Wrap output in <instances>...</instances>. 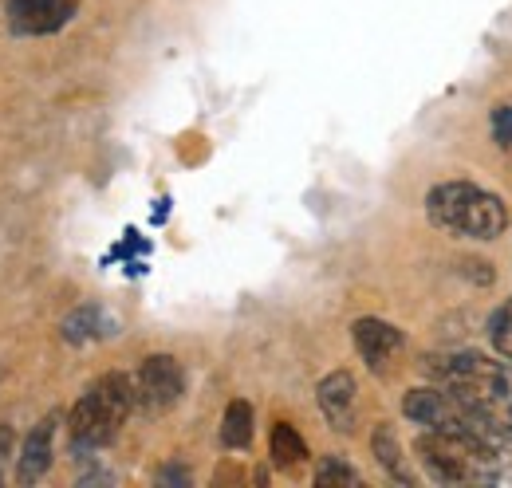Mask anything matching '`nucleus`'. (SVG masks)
<instances>
[{"instance_id":"obj_1","label":"nucleus","mask_w":512,"mask_h":488,"mask_svg":"<svg viewBox=\"0 0 512 488\" xmlns=\"http://www.w3.org/2000/svg\"><path fill=\"white\" fill-rule=\"evenodd\" d=\"M426 374H434L453 390L497 441H512V363H497L481 351H453L422 359Z\"/></svg>"},{"instance_id":"obj_2","label":"nucleus","mask_w":512,"mask_h":488,"mask_svg":"<svg viewBox=\"0 0 512 488\" xmlns=\"http://www.w3.org/2000/svg\"><path fill=\"white\" fill-rule=\"evenodd\" d=\"M414 453L438 485H485L501 477L497 441H485L477 433L430 429L414 441Z\"/></svg>"},{"instance_id":"obj_3","label":"nucleus","mask_w":512,"mask_h":488,"mask_svg":"<svg viewBox=\"0 0 512 488\" xmlns=\"http://www.w3.org/2000/svg\"><path fill=\"white\" fill-rule=\"evenodd\" d=\"M426 213L434 225H442L446 233L457 237H473V241H493L509 229V209L497 193L481 189L473 182H446L434 185L426 197Z\"/></svg>"},{"instance_id":"obj_4","label":"nucleus","mask_w":512,"mask_h":488,"mask_svg":"<svg viewBox=\"0 0 512 488\" xmlns=\"http://www.w3.org/2000/svg\"><path fill=\"white\" fill-rule=\"evenodd\" d=\"M134 410V382L127 374H103L87 386V394L75 402L71 418H67V433L71 445L79 449H103L119 437V426Z\"/></svg>"},{"instance_id":"obj_5","label":"nucleus","mask_w":512,"mask_h":488,"mask_svg":"<svg viewBox=\"0 0 512 488\" xmlns=\"http://www.w3.org/2000/svg\"><path fill=\"white\" fill-rule=\"evenodd\" d=\"M182 390H186V374H182L178 359H170V355H150L134 374V402L154 414L170 410L182 398Z\"/></svg>"},{"instance_id":"obj_6","label":"nucleus","mask_w":512,"mask_h":488,"mask_svg":"<svg viewBox=\"0 0 512 488\" xmlns=\"http://www.w3.org/2000/svg\"><path fill=\"white\" fill-rule=\"evenodd\" d=\"M8 8V28L20 36H44V32H60L71 12L75 0H4Z\"/></svg>"},{"instance_id":"obj_7","label":"nucleus","mask_w":512,"mask_h":488,"mask_svg":"<svg viewBox=\"0 0 512 488\" xmlns=\"http://www.w3.org/2000/svg\"><path fill=\"white\" fill-rule=\"evenodd\" d=\"M351 331H355V347H359L363 363L371 366V370H379V374L402 351V331L383 323V319H359Z\"/></svg>"},{"instance_id":"obj_8","label":"nucleus","mask_w":512,"mask_h":488,"mask_svg":"<svg viewBox=\"0 0 512 488\" xmlns=\"http://www.w3.org/2000/svg\"><path fill=\"white\" fill-rule=\"evenodd\" d=\"M320 410L323 418L331 422L335 429H347L355 426V378L347 374V370H335V374H327L320 382Z\"/></svg>"},{"instance_id":"obj_9","label":"nucleus","mask_w":512,"mask_h":488,"mask_svg":"<svg viewBox=\"0 0 512 488\" xmlns=\"http://www.w3.org/2000/svg\"><path fill=\"white\" fill-rule=\"evenodd\" d=\"M52 437H56V418L40 422V426L24 437L20 465H16V481H20V485H36V481H44V473L52 469Z\"/></svg>"},{"instance_id":"obj_10","label":"nucleus","mask_w":512,"mask_h":488,"mask_svg":"<svg viewBox=\"0 0 512 488\" xmlns=\"http://www.w3.org/2000/svg\"><path fill=\"white\" fill-rule=\"evenodd\" d=\"M111 319L99 311V307H79L64 319V339L67 343H91V339H103L111 335Z\"/></svg>"},{"instance_id":"obj_11","label":"nucleus","mask_w":512,"mask_h":488,"mask_svg":"<svg viewBox=\"0 0 512 488\" xmlns=\"http://www.w3.org/2000/svg\"><path fill=\"white\" fill-rule=\"evenodd\" d=\"M304 461H308L304 437L296 433V426L276 422V426H272V465H276V469H296V465H304Z\"/></svg>"},{"instance_id":"obj_12","label":"nucleus","mask_w":512,"mask_h":488,"mask_svg":"<svg viewBox=\"0 0 512 488\" xmlns=\"http://www.w3.org/2000/svg\"><path fill=\"white\" fill-rule=\"evenodd\" d=\"M375 457H379V465H383L386 473L394 477V481H402V485H414V473L406 469V461H402V445H398V437H394V429L390 426H379L375 429Z\"/></svg>"},{"instance_id":"obj_13","label":"nucleus","mask_w":512,"mask_h":488,"mask_svg":"<svg viewBox=\"0 0 512 488\" xmlns=\"http://www.w3.org/2000/svg\"><path fill=\"white\" fill-rule=\"evenodd\" d=\"M221 441L229 445V449H245L249 441H253V406L249 402H229V410H225V422H221Z\"/></svg>"},{"instance_id":"obj_14","label":"nucleus","mask_w":512,"mask_h":488,"mask_svg":"<svg viewBox=\"0 0 512 488\" xmlns=\"http://www.w3.org/2000/svg\"><path fill=\"white\" fill-rule=\"evenodd\" d=\"M489 339H493L497 355L512 363V300H505V304L493 311V319H489Z\"/></svg>"},{"instance_id":"obj_15","label":"nucleus","mask_w":512,"mask_h":488,"mask_svg":"<svg viewBox=\"0 0 512 488\" xmlns=\"http://www.w3.org/2000/svg\"><path fill=\"white\" fill-rule=\"evenodd\" d=\"M316 485L335 488V485H359V473L351 465H343L339 457H327L320 469H316Z\"/></svg>"},{"instance_id":"obj_16","label":"nucleus","mask_w":512,"mask_h":488,"mask_svg":"<svg viewBox=\"0 0 512 488\" xmlns=\"http://www.w3.org/2000/svg\"><path fill=\"white\" fill-rule=\"evenodd\" d=\"M493 138H497L501 146H509V150H512V107L493 111Z\"/></svg>"}]
</instances>
